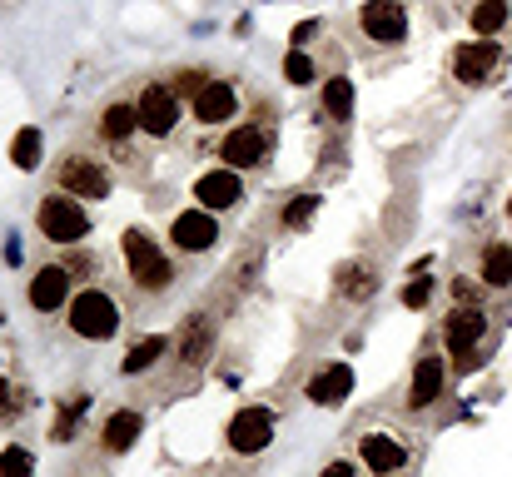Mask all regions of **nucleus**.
Instances as JSON below:
<instances>
[{"label": "nucleus", "mask_w": 512, "mask_h": 477, "mask_svg": "<svg viewBox=\"0 0 512 477\" xmlns=\"http://www.w3.org/2000/svg\"><path fill=\"white\" fill-rule=\"evenodd\" d=\"M120 254H125L130 279H135L145 294H165V289L174 284V269H170V259H165V249H160V244H155L145 229H125Z\"/></svg>", "instance_id": "f257e3e1"}, {"label": "nucleus", "mask_w": 512, "mask_h": 477, "mask_svg": "<svg viewBox=\"0 0 512 477\" xmlns=\"http://www.w3.org/2000/svg\"><path fill=\"white\" fill-rule=\"evenodd\" d=\"M70 328H75L80 338H90V343L115 338V328H120V309H115V299H110V294H100V289L75 294V299H70Z\"/></svg>", "instance_id": "f03ea898"}, {"label": "nucleus", "mask_w": 512, "mask_h": 477, "mask_svg": "<svg viewBox=\"0 0 512 477\" xmlns=\"http://www.w3.org/2000/svg\"><path fill=\"white\" fill-rule=\"evenodd\" d=\"M35 224H40V234H45V239H55V244H80V239H85V229H90V214H85V204H80V199L55 194V199H40Z\"/></svg>", "instance_id": "7ed1b4c3"}, {"label": "nucleus", "mask_w": 512, "mask_h": 477, "mask_svg": "<svg viewBox=\"0 0 512 477\" xmlns=\"http://www.w3.org/2000/svg\"><path fill=\"white\" fill-rule=\"evenodd\" d=\"M358 25L368 40L378 45H398L408 35V5L403 0H363L358 5Z\"/></svg>", "instance_id": "20e7f679"}, {"label": "nucleus", "mask_w": 512, "mask_h": 477, "mask_svg": "<svg viewBox=\"0 0 512 477\" xmlns=\"http://www.w3.org/2000/svg\"><path fill=\"white\" fill-rule=\"evenodd\" d=\"M140 130L145 135H155V140H165L174 125H179V100H174L170 85H145V95H140Z\"/></svg>", "instance_id": "39448f33"}, {"label": "nucleus", "mask_w": 512, "mask_h": 477, "mask_svg": "<svg viewBox=\"0 0 512 477\" xmlns=\"http://www.w3.org/2000/svg\"><path fill=\"white\" fill-rule=\"evenodd\" d=\"M60 189H70V194H80V199H105V194H110V174H105L95 159L65 155L60 159Z\"/></svg>", "instance_id": "423d86ee"}, {"label": "nucleus", "mask_w": 512, "mask_h": 477, "mask_svg": "<svg viewBox=\"0 0 512 477\" xmlns=\"http://www.w3.org/2000/svg\"><path fill=\"white\" fill-rule=\"evenodd\" d=\"M170 239L184 249V254H204V249L219 244V224H214L209 209H184V214L170 224Z\"/></svg>", "instance_id": "0eeeda50"}, {"label": "nucleus", "mask_w": 512, "mask_h": 477, "mask_svg": "<svg viewBox=\"0 0 512 477\" xmlns=\"http://www.w3.org/2000/svg\"><path fill=\"white\" fill-rule=\"evenodd\" d=\"M274 438V418L264 408H239L234 423H229V448L234 453H264Z\"/></svg>", "instance_id": "6e6552de"}, {"label": "nucleus", "mask_w": 512, "mask_h": 477, "mask_svg": "<svg viewBox=\"0 0 512 477\" xmlns=\"http://www.w3.org/2000/svg\"><path fill=\"white\" fill-rule=\"evenodd\" d=\"M498 45L493 40H468V45H458L453 50V75L463 80V85H483L493 70H498Z\"/></svg>", "instance_id": "1a4fd4ad"}, {"label": "nucleus", "mask_w": 512, "mask_h": 477, "mask_svg": "<svg viewBox=\"0 0 512 477\" xmlns=\"http://www.w3.org/2000/svg\"><path fill=\"white\" fill-rule=\"evenodd\" d=\"M194 199H199V209H209V214L239 204V199H244V179H239V169H209V174H199Z\"/></svg>", "instance_id": "9d476101"}, {"label": "nucleus", "mask_w": 512, "mask_h": 477, "mask_svg": "<svg viewBox=\"0 0 512 477\" xmlns=\"http://www.w3.org/2000/svg\"><path fill=\"white\" fill-rule=\"evenodd\" d=\"M219 155L229 159V169H259V164L269 159V130H259V125H239V130L224 140Z\"/></svg>", "instance_id": "9b49d317"}, {"label": "nucleus", "mask_w": 512, "mask_h": 477, "mask_svg": "<svg viewBox=\"0 0 512 477\" xmlns=\"http://www.w3.org/2000/svg\"><path fill=\"white\" fill-rule=\"evenodd\" d=\"M358 458H363V463H368L378 477L408 468V448H403L393 433H363V438H358Z\"/></svg>", "instance_id": "f8f14e48"}, {"label": "nucleus", "mask_w": 512, "mask_h": 477, "mask_svg": "<svg viewBox=\"0 0 512 477\" xmlns=\"http://www.w3.org/2000/svg\"><path fill=\"white\" fill-rule=\"evenodd\" d=\"M483 333H488V314H483V309H473V304L453 309L448 323H443V338H448V348H453L458 358H463V353H473Z\"/></svg>", "instance_id": "ddd939ff"}, {"label": "nucleus", "mask_w": 512, "mask_h": 477, "mask_svg": "<svg viewBox=\"0 0 512 477\" xmlns=\"http://www.w3.org/2000/svg\"><path fill=\"white\" fill-rule=\"evenodd\" d=\"M65 299H70V269H60V264H45V269L30 279V309H40V314H55Z\"/></svg>", "instance_id": "4468645a"}, {"label": "nucleus", "mask_w": 512, "mask_h": 477, "mask_svg": "<svg viewBox=\"0 0 512 477\" xmlns=\"http://www.w3.org/2000/svg\"><path fill=\"white\" fill-rule=\"evenodd\" d=\"M348 393H353V368H348V363L319 368L314 383H309V403H319V408H339Z\"/></svg>", "instance_id": "2eb2a0df"}, {"label": "nucleus", "mask_w": 512, "mask_h": 477, "mask_svg": "<svg viewBox=\"0 0 512 477\" xmlns=\"http://www.w3.org/2000/svg\"><path fill=\"white\" fill-rule=\"evenodd\" d=\"M234 110H239V95H234V85H224V80H209V85L194 95V115H199L204 125H224V120H234Z\"/></svg>", "instance_id": "dca6fc26"}, {"label": "nucleus", "mask_w": 512, "mask_h": 477, "mask_svg": "<svg viewBox=\"0 0 512 477\" xmlns=\"http://www.w3.org/2000/svg\"><path fill=\"white\" fill-rule=\"evenodd\" d=\"M443 383H448V368L438 353H423L418 368H413V388H408V403L413 408H428L433 398H443Z\"/></svg>", "instance_id": "f3484780"}, {"label": "nucleus", "mask_w": 512, "mask_h": 477, "mask_svg": "<svg viewBox=\"0 0 512 477\" xmlns=\"http://www.w3.org/2000/svg\"><path fill=\"white\" fill-rule=\"evenodd\" d=\"M165 353H170V338H165V333H150V338H140V343L125 353L120 373H125V378H130V373H150V368H155Z\"/></svg>", "instance_id": "a211bd4d"}, {"label": "nucleus", "mask_w": 512, "mask_h": 477, "mask_svg": "<svg viewBox=\"0 0 512 477\" xmlns=\"http://www.w3.org/2000/svg\"><path fill=\"white\" fill-rule=\"evenodd\" d=\"M140 428H145V418L140 413H130V408H120L110 423H105V453H130V443L140 438Z\"/></svg>", "instance_id": "6ab92c4d"}, {"label": "nucleus", "mask_w": 512, "mask_h": 477, "mask_svg": "<svg viewBox=\"0 0 512 477\" xmlns=\"http://www.w3.org/2000/svg\"><path fill=\"white\" fill-rule=\"evenodd\" d=\"M209 343H214V328H209V318H204V314H194V318H189V328H184L179 358H184L189 368H199V363L209 358Z\"/></svg>", "instance_id": "aec40b11"}, {"label": "nucleus", "mask_w": 512, "mask_h": 477, "mask_svg": "<svg viewBox=\"0 0 512 477\" xmlns=\"http://www.w3.org/2000/svg\"><path fill=\"white\" fill-rule=\"evenodd\" d=\"M512 284V244H493L483 254V289H508Z\"/></svg>", "instance_id": "412c9836"}, {"label": "nucleus", "mask_w": 512, "mask_h": 477, "mask_svg": "<svg viewBox=\"0 0 512 477\" xmlns=\"http://www.w3.org/2000/svg\"><path fill=\"white\" fill-rule=\"evenodd\" d=\"M85 413H90V393H70L65 408H60V418H55V433H50V438H55V443H70Z\"/></svg>", "instance_id": "4be33fe9"}, {"label": "nucleus", "mask_w": 512, "mask_h": 477, "mask_svg": "<svg viewBox=\"0 0 512 477\" xmlns=\"http://www.w3.org/2000/svg\"><path fill=\"white\" fill-rule=\"evenodd\" d=\"M468 20H473V30H478L483 40H493V35L508 25V0H478Z\"/></svg>", "instance_id": "5701e85b"}, {"label": "nucleus", "mask_w": 512, "mask_h": 477, "mask_svg": "<svg viewBox=\"0 0 512 477\" xmlns=\"http://www.w3.org/2000/svg\"><path fill=\"white\" fill-rule=\"evenodd\" d=\"M135 125H140V110H135V105H110L105 120H100V135H105V140H130Z\"/></svg>", "instance_id": "b1692460"}, {"label": "nucleus", "mask_w": 512, "mask_h": 477, "mask_svg": "<svg viewBox=\"0 0 512 477\" xmlns=\"http://www.w3.org/2000/svg\"><path fill=\"white\" fill-rule=\"evenodd\" d=\"M373 289H378L373 269H363V264H343L339 269V294H348V299H368Z\"/></svg>", "instance_id": "393cba45"}, {"label": "nucleus", "mask_w": 512, "mask_h": 477, "mask_svg": "<svg viewBox=\"0 0 512 477\" xmlns=\"http://www.w3.org/2000/svg\"><path fill=\"white\" fill-rule=\"evenodd\" d=\"M10 159H15V169H25V174L40 164V130H35V125H25V130L10 140Z\"/></svg>", "instance_id": "a878e982"}, {"label": "nucleus", "mask_w": 512, "mask_h": 477, "mask_svg": "<svg viewBox=\"0 0 512 477\" xmlns=\"http://www.w3.org/2000/svg\"><path fill=\"white\" fill-rule=\"evenodd\" d=\"M324 110H329V120H348L353 115V85L334 75L329 85H324Z\"/></svg>", "instance_id": "bb28decb"}, {"label": "nucleus", "mask_w": 512, "mask_h": 477, "mask_svg": "<svg viewBox=\"0 0 512 477\" xmlns=\"http://www.w3.org/2000/svg\"><path fill=\"white\" fill-rule=\"evenodd\" d=\"M314 209H319V194H299V199L284 209V229H304V224L314 219Z\"/></svg>", "instance_id": "cd10ccee"}, {"label": "nucleus", "mask_w": 512, "mask_h": 477, "mask_svg": "<svg viewBox=\"0 0 512 477\" xmlns=\"http://www.w3.org/2000/svg\"><path fill=\"white\" fill-rule=\"evenodd\" d=\"M284 80H289V85H309V80H314V65H309L304 50H289V55H284Z\"/></svg>", "instance_id": "c85d7f7f"}, {"label": "nucleus", "mask_w": 512, "mask_h": 477, "mask_svg": "<svg viewBox=\"0 0 512 477\" xmlns=\"http://www.w3.org/2000/svg\"><path fill=\"white\" fill-rule=\"evenodd\" d=\"M0 477H30V453L25 448H5L0 453Z\"/></svg>", "instance_id": "c756f323"}, {"label": "nucleus", "mask_w": 512, "mask_h": 477, "mask_svg": "<svg viewBox=\"0 0 512 477\" xmlns=\"http://www.w3.org/2000/svg\"><path fill=\"white\" fill-rule=\"evenodd\" d=\"M428 299H433V279H413V284L403 289V304H408V309H423Z\"/></svg>", "instance_id": "7c9ffc66"}, {"label": "nucleus", "mask_w": 512, "mask_h": 477, "mask_svg": "<svg viewBox=\"0 0 512 477\" xmlns=\"http://www.w3.org/2000/svg\"><path fill=\"white\" fill-rule=\"evenodd\" d=\"M458 299H463V304H478V284H473V279H458Z\"/></svg>", "instance_id": "2f4dec72"}, {"label": "nucleus", "mask_w": 512, "mask_h": 477, "mask_svg": "<svg viewBox=\"0 0 512 477\" xmlns=\"http://www.w3.org/2000/svg\"><path fill=\"white\" fill-rule=\"evenodd\" d=\"M314 30H319V20H304V25L294 30V45H304V40H314Z\"/></svg>", "instance_id": "473e14b6"}, {"label": "nucleus", "mask_w": 512, "mask_h": 477, "mask_svg": "<svg viewBox=\"0 0 512 477\" xmlns=\"http://www.w3.org/2000/svg\"><path fill=\"white\" fill-rule=\"evenodd\" d=\"M5 264H20V244H15V234L5 239Z\"/></svg>", "instance_id": "72a5a7b5"}, {"label": "nucleus", "mask_w": 512, "mask_h": 477, "mask_svg": "<svg viewBox=\"0 0 512 477\" xmlns=\"http://www.w3.org/2000/svg\"><path fill=\"white\" fill-rule=\"evenodd\" d=\"M324 477H353V468H348V463H329V468H324Z\"/></svg>", "instance_id": "f704fd0d"}, {"label": "nucleus", "mask_w": 512, "mask_h": 477, "mask_svg": "<svg viewBox=\"0 0 512 477\" xmlns=\"http://www.w3.org/2000/svg\"><path fill=\"white\" fill-rule=\"evenodd\" d=\"M0 398H5V383H0Z\"/></svg>", "instance_id": "c9c22d12"}, {"label": "nucleus", "mask_w": 512, "mask_h": 477, "mask_svg": "<svg viewBox=\"0 0 512 477\" xmlns=\"http://www.w3.org/2000/svg\"><path fill=\"white\" fill-rule=\"evenodd\" d=\"M508 214H512V199H508Z\"/></svg>", "instance_id": "e433bc0d"}]
</instances>
